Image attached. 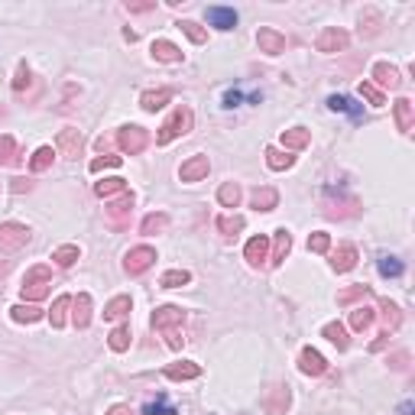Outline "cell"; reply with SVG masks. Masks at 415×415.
I'll use <instances>...</instances> for the list:
<instances>
[{
	"mask_svg": "<svg viewBox=\"0 0 415 415\" xmlns=\"http://www.w3.org/2000/svg\"><path fill=\"white\" fill-rule=\"evenodd\" d=\"M192 127H195V110L189 104H179L169 114V117H166V124L160 127V133H156V143H160V146H169L172 139L185 137Z\"/></svg>",
	"mask_w": 415,
	"mask_h": 415,
	"instance_id": "cell-1",
	"label": "cell"
},
{
	"mask_svg": "<svg viewBox=\"0 0 415 415\" xmlns=\"http://www.w3.org/2000/svg\"><path fill=\"white\" fill-rule=\"evenodd\" d=\"M52 292V269L39 263V267H30L26 276H23V286H20V296L23 302H39Z\"/></svg>",
	"mask_w": 415,
	"mask_h": 415,
	"instance_id": "cell-2",
	"label": "cell"
},
{
	"mask_svg": "<svg viewBox=\"0 0 415 415\" xmlns=\"http://www.w3.org/2000/svg\"><path fill=\"white\" fill-rule=\"evenodd\" d=\"M32 240V231L20 221L0 224V253H20L23 247Z\"/></svg>",
	"mask_w": 415,
	"mask_h": 415,
	"instance_id": "cell-3",
	"label": "cell"
},
{
	"mask_svg": "<svg viewBox=\"0 0 415 415\" xmlns=\"http://www.w3.org/2000/svg\"><path fill=\"white\" fill-rule=\"evenodd\" d=\"M149 130L137 127V124H127V127L117 130V146L120 153H127V156H137V153H143V149L149 146Z\"/></svg>",
	"mask_w": 415,
	"mask_h": 415,
	"instance_id": "cell-4",
	"label": "cell"
},
{
	"mask_svg": "<svg viewBox=\"0 0 415 415\" xmlns=\"http://www.w3.org/2000/svg\"><path fill=\"white\" fill-rule=\"evenodd\" d=\"M321 208H325V218L344 221V218H357L360 214V198L357 195H338V198H325Z\"/></svg>",
	"mask_w": 415,
	"mask_h": 415,
	"instance_id": "cell-5",
	"label": "cell"
},
{
	"mask_svg": "<svg viewBox=\"0 0 415 415\" xmlns=\"http://www.w3.org/2000/svg\"><path fill=\"white\" fill-rule=\"evenodd\" d=\"M153 263H156V250L146 247V244L133 247V250H127V256H124V269H127V276H143Z\"/></svg>",
	"mask_w": 415,
	"mask_h": 415,
	"instance_id": "cell-6",
	"label": "cell"
},
{
	"mask_svg": "<svg viewBox=\"0 0 415 415\" xmlns=\"http://www.w3.org/2000/svg\"><path fill=\"white\" fill-rule=\"evenodd\" d=\"M315 46H318V52H344L347 46H351V36L341 30V26H325V30L318 32V39H315Z\"/></svg>",
	"mask_w": 415,
	"mask_h": 415,
	"instance_id": "cell-7",
	"label": "cell"
},
{
	"mask_svg": "<svg viewBox=\"0 0 415 415\" xmlns=\"http://www.w3.org/2000/svg\"><path fill=\"white\" fill-rule=\"evenodd\" d=\"M149 325H153V331H160V334L169 328H182V325H185V309H179V305H160V309L153 311Z\"/></svg>",
	"mask_w": 415,
	"mask_h": 415,
	"instance_id": "cell-8",
	"label": "cell"
},
{
	"mask_svg": "<svg viewBox=\"0 0 415 415\" xmlns=\"http://www.w3.org/2000/svg\"><path fill=\"white\" fill-rule=\"evenodd\" d=\"M81 149H85V137H81V130H75V127L59 130V137H55V153H59V156L75 160Z\"/></svg>",
	"mask_w": 415,
	"mask_h": 415,
	"instance_id": "cell-9",
	"label": "cell"
},
{
	"mask_svg": "<svg viewBox=\"0 0 415 415\" xmlns=\"http://www.w3.org/2000/svg\"><path fill=\"white\" fill-rule=\"evenodd\" d=\"M289 403H292V389H289V383H273L267 389V396H263V409H267L269 415H286Z\"/></svg>",
	"mask_w": 415,
	"mask_h": 415,
	"instance_id": "cell-10",
	"label": "cell"
},
{
	"mask_svg": "<svg viewBox=\"0 0 415 415\" xmlns=\"http://www.w3.org/2000/svg\"><path fill=\"white\" fill-rule=\"evenodd\" d=\"M208 172H211V160L198 153V156H189V160H185V162L179 166V179L192 185V182L208 179Z\"/></svg>",
	"mask_w": 415,
	"mask_h": 415,
	"instance_id": "cell-11",
	"label": "cell"
},
{
	"mask_svg": "<svg viewBox=\"0 0 415 415\" xmlns=\"http://www.w3.org/2000/svg\"><path fill=\"white\" fill-rule=\"evenodd\" d=\"M298 370L305 373V376H325V373H328V360H325L321 351H315V347H302V354H298Z\"/></svg>",
	"mask_w": 415,
	"mask_h": 415,
	"instance_id": "cell-12",
	"label": "cell"
},
{
	"mask_svg": "<svg viewBox=\"0 0 415 415\" xmlns=\"http://www.w3.org/2000/svg\"><path fill=\"white\" fill-rule=\"evenodd\" d=\"M328 253H331V269H334V273H351V269L357 267V260H360V253H357L354 244H341L338 250H328Z\"/></svg>",
	"mask_w": 415,
	"mask_h": 415,
	"instance_id": "cell-13",
	"label": "cell"
},
{
	"mask_svg": "<svg viewBox=\"0 0 415 415\" xmlns=\"http://www.w3.org/2000/svg\"><path fill=\"white\" fill-rule=\"evenodd\" d=\"M244 260L250 263L253 269H260L263 263H269V237H253V240H247L244 247Z\"/></svg>",
	"mask_w": 415,
	"mask_h": 415,
	"instance_id": "cell-14",
	"label": "cell"
},
{
	"mask_svg": "<svg viewBox=\"0 0 415 415\" xmlns=\"http://www.w3.org/2000/svg\"><path fill=\"white\" fill-rule=\"evenodd\" d=\"M256 46H260V52L279 55V52H286V36L279 30H273V26H263V30L256 32Z\"/></svg>",
	"mask_w": 415,
	"mask_h": 415,
	"instance_id": "cell-15",
	"label": "cell"
},
{
	"mask_svg": "<svg viewBox=\"0 0 415 415\" xmlns=\"http://www.w3.org/2000/svg\"><path fill=\"white\" fill-rule=\"evenodd\" d=\"M373 78H376V88L383 91V88H389V91H396V88L403 85V78H399V68L389 62H376L373 65Z\"/></svg>",
	"mask_w": 415,
	"mask_h": 415,
	"instance_id": "cell-16",
	"label": "cell"
},
{
	"mask_svg": "<svg viewBox=\"0 0 415 415\" xmlns=\"http://www.w3.org/2000/svg\"><path fill=\"white\" fill-rule=\"evenodd\" d=\"M289 250H292V234H289L286 227H279L276 234H273V253H269V267H282L286 263Z\"/></svg>",
	"mask_w": 415,
	"mask_h": 415,
	"instance_id": "cell-17",
	"label": "cell"
},
{
	"mask_svg": "<svg viewBox=\"0 0 415 415\" xmlns=\"http://www.w3.org/2000/svg\"><path fill=\"white\" fill-rule=\"evenodd\" d=\"M169 101H172L169 88H153V91H143V95H139V107H143L146 114H156V110H162Z\"/></svg>",
	"mask_w": 415,
	"mask_h": 415,
	"instance_id": "cell-18",
	"label": "cell"
},
{
	"mask_svg": "<svg viewBox=\"0 0 415 415\" xmlns=\"http://www.w3.org/2000/svg\"><path fill=\"white\" fill-rule=\"evenodd\" d=\"M393 114H396V127L403 130V133H412L415 127V104L409 97H399L393 104Z\"/></svg>",
	"mask_w": 415,
	"mask_h": 415,
	"instance_id": "cell-19",
	"label": "cell"
},
{
	"mask_svg": "<svg viewBox=\"0 0 415 415\" xmlns=\"http://www.w3.org/2000/svg\"><path fill=\"white\" fill-rule=\"evenodd\" d=\"M72 321L78 331H85L91 325V296L88 292H78V298H72Z\"/></svg>",
	"mask_w": 415,
	"mask_h": 415,
	"instance_id": "cell-20",
	"label": "cell"
},
{
	"mask_svg": "<svg viewBox=\"0 0 415 415\" xmlns=\"http://www.w3.org/2000/svg\"><path fill=\"white\" fill-rule=\"evenodd\" d=\"M383 30V13L376 10V7H363L360 13V36L363 39H373V36H380Z\"/></svg>",
	"mask_w": 415,
	"mask_h": 415,
	"instance_id": "cell-21",
	"label": "cell"
},
{
	"mask_svg": "<svg viewBox=\"0 0 415 415\" xmlns=\"http://www.w3.org/2000/svg\"><path fill=\"white\" fill-rule=\"evenodd\" d=\"M208 23H211L214 30H221V32L234 30V26H237L234 7H208Z\"/></svg>",
	"mask_w": 415,
	"mask_h": 415,
	"instance_id": "cell-22",
	"label": "cell"
},
{
	"mask_svg": "<svg viewBox=\"0 0 415 415\" xmlns=\"http://www.w3.org/2000/svg\"><path fill=\"white\" fill-rule=\"evenodd\" d=\"M166 376L175 380V383H182V380H198V376H202V367L195 360H179V363H169V367H166Z\"/></svg>",
	"mask_w": 415,
	"mask_h": 415,
	"instance_id": "cell-23",
	"label": "cell"
},
{
	"mask_svg": "<svg viewBox=\"0 0 415 415\" xmlns=\"http://www.w3.org/2000/svg\"><path fill=\"white\" fill-rule=\"evenodd\" d=\"M380 315H383V334H393V331H399V325H403V311H399V305H396V302H389V298H380Z\"/></svg>",
	"mask_w": 415,
	"mask_h": 415,
	"instance_id": "cell-24",
	"label": "cell"
},
{
	"mask_svg": "<svg viewBox=\"0 0 415 415\" xmlns=\"http://www.w3.org/2000/svg\"><path fill=\"white\" fill-rule=\"evenodd\" d=\"M311 143V130L305 127H292V130H282V149L286 153H296V149H305Z\"/></svg>",
	"mask_w": 415,
	"mask_h": 415,
	"instance_id": "cell-25",
	"label": "cell"
},
{
	"mask_svg": "<svg viewBox=\"0 0 415 415\" xmlns=\"http://www.w3.org/2000/svg\"><path fill=\"white\" fill-rule=\"evenodd\" d=\"M250 204H253L256 211H273L279 204V192L273 189V185H263V189H253V195H250Z\"/></svg>",
	"mask_w": 415,
	"mask_h": 415,
	"instance_id": "cell-26",
	"label": "cell"
},
{
	"mask_svg": "<svg viewBox=\"0 0 415 415\" xmlns=\"http://www.w3.org/2000/svg\"><path fill=\"white\" fill-rule=\"evenodd\" d=\"M149 52H153V59H156V62H166V65L182 62V49L175 43H169V39H156Z\"/></svg>",
	"mask_w": 415,
	"mask_h": 415,
	"instance_id": "cell-27",
	"label": "cell"
},
{
	"mask_svg": "<svg viewBox=\"0 0 415 415\" xmlns=\"http://www.w3.org/2000/svg\"><path fill=\"white\" fill-rule=\"evenodd\" d=\"M130 211H133V192H124L117 202L107 204V218H110L114 224H124L130 218Z\"/></svg>",
	"mask_w": 415,
	"mask_h": 415,
	"instance_id": "cell-28",
	"label": "cell"
},
{
	"mask_svg": "<svg viewBox=\"0 0 415 415\" xmlns=\"http://www.w3.org/2000/svg\"><path fill=\"white\" fill-rule=\"evenodd\" d=\"M130 309H133V302H130V296H114L110 302L104 305V321H124L130 315Z\"/></svg>",
	"mask_w": 415,
	"mask_h": 415,
	"instance_id": "cell-29",
	"label": "cell"
},
{
	"mask_svg": "<svg viewBox=\"0 0 415 415\" xmlns=\"http://www.w3.org/2000/svg\"><path fill=\"white\" fill-rule=\"evenodd\" d=\"M321 334H325V338H328V341L334 344L338 351H347V347H351V338H347V328H344L341 321H328V325L321 328Z\"/></svg>",
	"mask_w": 415,
	"mask_h": 415,
	"instance_id": "cell-30",
	"label": "cell"
},
{
	"mask_svg": "<svg viewBox=\"0 0 415 415\" xmlns=\"http://www.w3.org/2000/svg\"><path fill=\"white\" fill-rule=\"evenodd\" d=\"M267 166L273 172H286L296 166V156L292 153H286V149H279V146H269L267 149Z\"/></svg>",
	"mask_w": 415,
	"mask_h": 415,
	"instance_id": "cell-31",
	"label": "cell"
},
{
	"mask_svg": "<svg viewBox=\"0 0 415 415\" xmlns=\"http://www.w3.org/2000/svg\"><path fill=\"white\" fill-rule=\"evenodd\" d=\"M139 231L146 237H156L162 234V231H169V214H162V211H153L143 218V224H139Z\"/></svg>",
	"mask_w": 415,
	"mask_h": 415,
	"instance_id": "cell-32",
	"label": "cell"
},
{
	"mask_svg": "<svg viewBox=\"0 0 415 415\" xmlns=\"http://www.w3.org/2000/svg\"><path fill=\"white\" fill-rule=\"evenodd\" d=\"M81 260V250L75 244H62V247H55L52 250V263L55 267H62V269H68V267H75Z\"/></svg>",
	"mask_w": 415,
	"mask_h": 415,
	"instance_id": "cell-33",
	"label": "cell"
},
{
	"mask_svg": "<svg viewBox=\"0 0 415 415\" xmlns=\"http://www.w3.org/2000/svg\"><path fill=\"white\" fill-rule=\"evenodd\" d=\"M68 309H72V296H59L52 302V309H49V321H52V328H65V321H68Z\"/></svg>",
	"mask_w": 415,
	"mask_h": 415,
	"instance_id": "cell-34",
	"label": "cell"
},
{
	"mask_svg": "<svg viewBox=\"0 0 415 415\" xmlns=\"http://www.w3.org/2000/svg\"><path fill=\"white\" fill-rule=\"evenodd\" d=\"M10 318L17 321V325H36V321L43 318V309H36V305H13L10 309Z\"/></svg>",
	"mask_w": 415,
	"mask_h": 415,
	"instance_id": "cell-35",
	"label": "cell"
},
{
	"mask_svg": "<svg viewBox=\"0 0 415 415\" xmlns=\"http://www.w3.org/2000/svg\"><path fill=\"white\" fill-rule=\"evenodd\" d=\"M244 224L247 221L240 218V214H221V218H218V231H221V234L231 240V237H237L240 231H244Z\"/></svg>",
	"mask_w": 415,
	"mask_h": 415,
	"instance_id": "cell-36",
	"label": "cell"
},
{
	"mask_svg": "<svg viewBox=\"0 0 415 415\" xmlns=\"http://www.w3.org/2000/svg\"><path fill=\"white\" fill-rule=\"evenodd\" d=\"M95 192L101 195V198H114V195H124L127 192V179H120V175H114V179H104L95 185Z\"/></svg>",
	"mask_w": 415,
	"mask_h": 415,
	"instance_id": "cell-37",
	"label": "cell"
},
{
	"mask_svg": "<svg viewBox=\"0 0 415 415\" xmlns=\"http://www.w3.org/2000/svg\"><path fill=\"white\" fill-rule=\"evenodd\" d=\"M189 282H192V273H189V269H169V273H162V279H160L162 289H182V286H189Z\"/></svg>",
	"mask_w": 415,
	"mask_h": 415,
	"instance_id": "cell-38",
	"label": "cell"
},
{
	"mask_svg": "<svg viewBox=\"0 0 415 415\" xmlns=\"http://www.w3.org/2000/svg\"><path fill=\"white\" fill-rule=\"evenodd\" d=\"M218 202H221L224 208H237V204H240V185H237V182H224L221 189H218Z\"/></svg>",
	"mask_w": 415,
	"mask_h": 415,
	"instance_id": "cell-39",
	"label": "cell"
},
{
	"mask_svg": "<svg viewBox=\"0 0 415 415\" xmlns=\"http://www.w3.org/2000/svg\"><path fill=\"white\" fill-rule=\"evenodd\" d=\"M52 160H55V149H52V146H39L36 153H32L30 169H32V172H46L49 166H52Z\"/></svg>",
	"mask_w": 415,
	"mask_h": 415,
	"instance_id": "cell-40",
	"label": "cell"
},
{
	"mask_svg": "<svg viewBox=\"0 0 415 415\" xmlns=\"http://www.w3.org/2000/svg\"><path fill=\"white\" fill-rule=\"evenodd\" d=\"M107 344H110V351H114V354H124V351H127V347H130V325H120V328L110 331Z\"/></svg>",
	"mask_w": 415,
	"mask_h": 415,
	"instance_id": "cell-41",
	"label": "cell"
},
{
	"mask_svg": "<svg viewBox=\"0 0 415 415\" xmlns=\"http://www.w3.org/2000/svg\"><path fill=\"white\" fill-rule=\"evenodd\" d=\"M175 26H179V30L185 32V36H189V39H192L195 46H202L204 39H208V30H204L202 23H195V20H182V23H175Z\"/></svg>",
	"mask_w": 415,
	"mask_h": 415,
	"instance_id": "cell-42",
	"label": "cell"
},
{
	"mask_svg": "<svg viewBox=\"0 0 415 415\" xmlns=\"http://www.w3.org/2000/svg\"><path fill=\"white\" fill-rule=\"evenodd\" d=\"M373 318H376V311L367 309V305H360V309L351 311V328H354V331H367V328L373 325Z\"/></svg>",
	"mask_w": 415,
	"mask_h": 415,
	"instance_id": "cell-43",
	"label": "cell"
},
{
	"mask_svg": "<svg viewBox=\"0 0 415 415\" xmlns=\"http://www.w3.org/2000/svg\"><path fill=\"white\" fill-rule=\"evenodd\" d=\"M370 296V286H351V289H341L338 292V305H354V302H360V298Z\"/></svg>",
	"mask_w": 415,
	"mask_h": 415,
	"instance_id": "cell-44",
	"label": "cell"
},
{
	"mask_svg": "<svg viewBox=\"0 0 415 415\" xmlns=\"http://www.w3.org/2000/svg\"><path fill=\"white\" fill-rule=\"evenodd\" d=\"M357 91H360V97H367L373 107H383L386 104V95L376 85H373V81H360V88H357Z\"/></svg>",
	"mask_w": 415,
	"mask_h": 415,
	"instance_id": "cell-45",
	"label": "cell"
},
{
	"mask_svg": "<svg viewBox=\"0 0 415 415\" xmlns=\"http://www.w3.org/2000/svg\"><path fill=\"white\" fill-rule=\"evenodd\" d=\"M10 162H17V139L0 137V166H10Z\"/></svg>",
	"mask_w": 415,
	"mask_h": 415,
	"instance_id": "cell-46",
	"label": "cell"
},
{
	"mask_svg": "<svg viewBox=\"0 0 415 415\" xmlns=\"http://www.w3.org/2000/svg\"><path fill=\"white\" fill-rule=\"evenodd\" d=\"M30 78H32L30 65L20 62V65H17V75H13V91H17V95H23V91H26V85H30Z\"/></svg>",
	"mask_w": 415,
	"mask_h": 415,
	"instance_id": "cell-47",
	"label": "cell"
},
{
	"mask_svg": "<svg viewBox=\"0 0 415 415\" xmlns=\"http://www.w3.org/2000/svg\"><path fill=\"white\" fill-rule=\"evenodd\" d=\"M309 250H311V253H328V250H331V237L325 234V231L309 234Z\"/></svg>",
	"mask_w": 415,
	"mask_h": 415,
	"instance_id": "cell-48",
	"label": "cell"
},
{
	"mask_svg": "<svg viewBox=\"0 0 415 415\" xmlns=\"http://www.w3.org/2000/svg\"><path fill=\"white\" fill-rule=\"evenodd\" d=\"M380 276H403V263H399V260H396V256H383V260H380Z\"/></svg>",
	"mask_w": 415,
	"mask_h": 415,
	"instance_id": "cell-49",
	"label": "cell"
},
{
	"mask_svg": "<svg viewBox=\"0 0 415 415\" xmlns=\"http://www.w3.org/2000/svg\"><path fill=\"white\" fill-rule=\"evenodd\" d=\"M120 156H97V160H91V166H88V169L91 172H101V169H117L120 166Z\"/></svg>",
	"mask_w": 415,
	"mask_h": 415,
	"instance_id": "cell-50",
	"label": "cell"
},
{
	"mask_svg": "<svg viewBox=\"0 0 415 415\" xmlns=\"http://www.w3.org/2000/svg\"><path fill=\"white\" fill-rule=\"evenodd\" d=\"M409 360H412V357H409V351H396L393 357H389V367H393V370H399V373H405V370H409Z\"/></svg>",
	"mask_w": 415,
	"mask_h": 415,
	"instance_id": "cell-51",
	"label": "cell"
},
{
	"mask_svg": "<svg viewBox=\"0 0 415 415\" xmlns=\"http://www.w3.org/2000/svg\"><path fill=\"white\" fill-rule=\"evenodd\" d=\"M30 189H32V182H30V179H10V192L23 195V192H30Z\"/></svg>",
	"mask_w": 415,
	"mask_h": 415,
	"instance_id": "cell-52",
	"label": "cell"
},
{
	"mask_svg": "<svg viewBox=\"0 0 415 415\" xmlns=\"http://www.w3.org/2000/svg\"><path fill=\"white\" fill-rule=\"evenodd\" d=\"M127 10L130 13H149V10H156V3H153V0H149V3H130L127 0Z\"/></svg>",
	"mask_w": 415,
	"mask_h": 415,
	"instance_id": "cell-53",
	"label": "cell"
},
{
	"mask_svg": "<svg viewBox=\"0 0 415 415\" xmlns=\"http://www.w3.org/2000/svg\"><path fill=\"white\" fill-rule=\"evenodd\" d=\"M107 415H137V412H133V409H130V405L117 403V405H110V409H107Z\"/></svg>",
	"mask_w": 415,
	"mask_h": 415,
	"instance_id": "cell-54",
	"label": "cell"
}]
</instances>
